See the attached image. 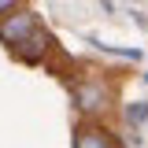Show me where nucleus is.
<instances>
[{
  "label": "nucleus",
  "instance_id": "1",
  "mask_svg": "<svg viewBox=\"0 0 148 148\" xmlns=\"http://www.w3.org/2000/svg\"><path fill=\"white\" fill-rule=\"evenodd\" d=\"M34 30H37V15L18 11V15H11V18L0 22V41H8V45H22Z\"/></svg>",
  "mask_w": 148,
  "mask_h": 148
},
{
  "label": "nucleus",
  "instance_id": "2",
  "mask_svg": "<svg viewBox=\"0 0 148 148\" xmlns=\"http://www.w3.org/2000/svg\"><path fill=\"white\" fill-rule=\"evenodd\" d=\"M48 45H52V37L41 34V30H34V34L26 37L22 45H15V52L26 59V63H37V59H45V52H48Z\"/></svg>",
  "mask_w": 148,
  "mask_h": 148
},
{
  "label": "nucleus",
  "instance_id": "3",
  "mask_svg": "<svg viewBox=\"0 0 148 148\" xmlns=\"http://www.w3.org/2000/svg\"><path fill=\"white\" fill-rule=\"evenodd\" d=\"M74 104L82 111H96L104 104V89L100 85H74Z\"/></svg>",
  "mask_w": 148,
  "mask_h": 148
},
{
  "label": "nucleus",
  "instance_id": "4",
  "mask_svg": "<svg viewBox=\"0 0 148 148\" xmlns=\"http://www.w3.org/2000/svg\"><path fill=\"white\" fill-rule=\"evenodd\" d=\"M74 148H111V141H108V133H104V130L85 126V130H78V137H74Z\"/></svg>",
  "mask_w": 148,
  "mask_h": 148
},
{
  "label": "nucleus",
  "instance_id": "5",
  "mask_svg": "<svg viewBox=\"0 0 148 148\" xmlns=\"http://www.w3.org/2000/svg\"><path fill=\"white\" fill-rule=\"evenodd\" d=\"M126 119H130V122H145V119H148V100L130 104V108H126Z\"/></svg>",
  "mask_w": 148,
  "mask_h": 148
},
{
  "label": "nucleus",
  "instance_id": "6",
  "mask_svg": "<svg viewBox=\"0 0 148 148\" xmlns=\"http://www.w3.org/2000/svg\"><path fill=\"white\" fill-rule=\"evenodd\" d=\"M8 8H15V0H0V15H4Z\"/></svg>",
  "mask_w": 148,
  "mask_h": 148
},
{
  "label": "nucleus",
  "instance_id": "7",
  "mask_svg": "<svg viewBox=\"0 0 148 148\" xmlns=\"http://www.w3.org/2000/svg\"><path fill=\"white\" fill-rule=\"evenodd\" d=\"M145 82H148V74H145Z\"/></svg>",
  "mask_w": 148,
  "mask_h": 148
}]
</instances>
